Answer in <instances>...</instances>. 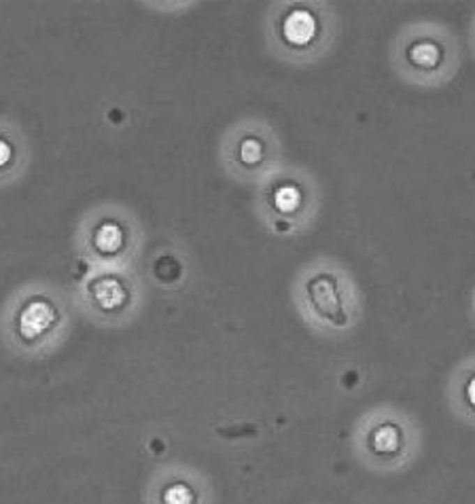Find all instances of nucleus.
Here are the masks:
<instances>
[{
    "mask_svg": "<svg viewBox=\"0 0 475 504\" xmlns=\"http://www.w3.org/2000/svg\"><path fill=\"white\" fill-rule=\"evenodd\" d=\"M308 299L310 303L321 301L316 307H312V314L319 316V320H327L331 324H335V318H346L344 312V299L340 297V289L333 277H329L327 273L316 275L312 280V284L308 287Z\"/></svg>",
    "mask_w": 475,
    "mask_h": 504,
    "instance_id": "nucleus-1",
    "label": "nucleus"
},
{
    "mask_svg": "<svg viewBox=\"0 0 475 504\" xmlns=\"http://www.w3.org/2000/svg\"><path fill=\"white\" fill-rule=\"evenodd\" d=\"M314 32H316V22L308 11H293L282 24V34L287 43L297 47L310 43L314 38Z\"/></svg>",
    "mask_w": 475,
    "mask_h": 504,
    "instance_id": "nucleus-2",
    "label": "nucleus"
},
{
    "mask_svg": "<svg viewBox=\"0 0 475 504\" xmlns=\"http://www.w3.org/2000/svg\"><path fill=\"white\" fill-rule=\"evenodd\" d=\"M121 236H119V229L113 227V225H107V227H102L100 229V236H98V246L100 248H115L119 244Z\"/></svg>",
    "mask_w": 475,
    "mask_h": 504,
    "instance_id": "nucleus-3",
    "label": "nucleus"
},
{
    "mask_svg": "<svg viewBox=\"0 0 475 504\" xmlns=\"http://www.w3.org/2000/svg\"><path fill=\"white\" fill-rule=\"evenodd\" d=\"M467 401L475 407V377L469 381V385H467Z\"/></svg>",
    "mask_w": 475,
    "mask_h": 504,
    "instance_id": "nucleus-4",
    "label": "nucleus"
},
{
    "mask_svg": "<svg viewBox=\"0 0 475 504\" xmlns=\"http://www.w3.org/2000/svg\"><path fill=\"white\" fill-rule=\"evenodd\" d=\"M9 157H11V151H9V146H7L5 142H0V165H3V163H7V161H9Z\"/></svg>",
    "mask_w": 475,
    "mask_h": 504,
    "instance_id": "nucleus-5",
    "label": "nucleus"
}]
</instances>
